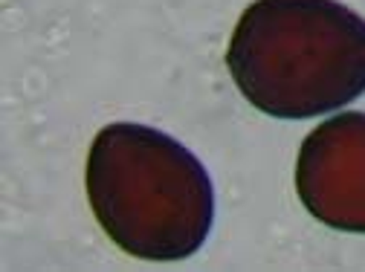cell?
Instances as JSON below:
<instances>
[{
    "instance_id": "6da1fadb",
    "label": "cell",
    "mask_w": 365,
    "mask_h": 272,
    "mask_svg": "<svg viewBox=\"0 0 365 272\" xmlns=\"http://www.w3.org/2000/svg\"><path fill=\"white\" fill-rule=\"evenodd\" d=\"M226 64L261 113L322 116L365 93V21L336 0H255Z\"/></svg>"
},
{
    "instance_id": "7a4b0ae2",
    "label": "cell",
    "mask_w": 365,
    "mask_h": 272,
    "mask_svg": "<svg viewBox=\"0 0 365 272\" xmlns=\"http://www.w3.org/2000/svg\"><path fill=\"white\" fill-rule=\"evenodd\" d=\"M87 197L105 235L143 261L192 258L215 220V189L203 162L168 133L133 122L96 133Z\"/></svg>"
},
{
    "instance_id": "3957f363",
    "label": "cell",
    "mask_w": 365,
    "mask_h": 272,
    "mask_svg": "<svg viewBox=\"0 0 365 272\" xmlns=\"http://www.w3.org/2000/svg\"><path fill=\"white\" fill-rule=\"evenodd\" d=\"M296 192L316 220L365 235V113H339L307 133L296 162Z\"/></svg>"
}]
</instances>
